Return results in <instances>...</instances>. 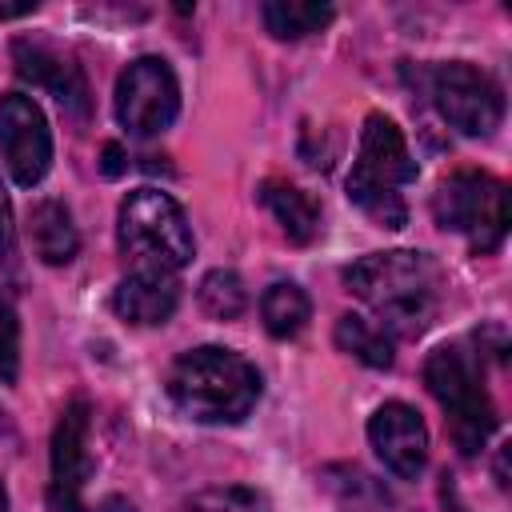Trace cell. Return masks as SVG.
I'll list each match as a JSON object with an SVG mask.
<instances>
[{
  "label": "cell",
  "instance_id": "6da1fadb",
  "mask_svg": "<svg viewBox=\"0 0 512 512\" xmlns=\"http://www.w3.org/2000/svg\"><path fill=\"white\" fill-rule=\"evenodd\" d=\"M344 284L384 320L380 328L416 336L436 316L440 272L424 252H372L344 268Z\"/></svg>",
  "mask_w": 512,
  "mask_h": 512
},
{
  "label": "cell",
  "instance_id": "7a4b0ae2",
  "mask_svg": "<svg viewBox=\"0 0 512 512\" xmlns=\"http://www.w3.org/2000/svg\"><path fill=\"white\" fill-rule=\"evenodd\" d=\"M172 404L200 424H236L260 400V372L232 348H192L168 368Z\"/></svg>",
  "mask_w": 512,
  "mask_h": 512
},
{
  "label": "cell",
  "instance_id": "3957f363",
  "mask_svg": "<svg viewBox=\"0 0 512 512\" xmlns=\"http://www.w3.org/2000/svg\"><path fill=\"white\" fill-rule=\"evenodd\" d=\"M408 180H416V160L404 144V132L388 116L372 112L360 132V152L348 176V200L368 212L380 228H404L408 208L396 188Z\"/></svg>",
  "mask_w": 512,
  "mask_h": 512
},
{
  "label": "cell",
  "instance_id": "277c9868",
  "mask_svg": "<svg viewBox=\"0 0 512 512\" xmlns=\"http://www.w3.org/2000/svg\"><path fill=\"white\" fill-rule=\"evenodd\" d=\"M116 240L120 252L132 256L140 268H160V272L184 268L196 252L180 204L160 188H136L124 196L116 216Z\"/></svg>",
  "mask_w": 512,
  "mask_h": 512
},
{
  "label": "cell",
  "instance_id": "5b68a950",
  "mask_svg": "<svg viewBox=\"0 0 512 512\" xmlns=\"http://www.w3.org/2000/svg\"><path fill=\"white\" fill-rule=\"evenodd\" d=\"M432 216L476 252H492L508 232V188L488 172H452L432 196Z\"/></svg>",
  "mask_w": 512,
  "mask_h": 512
},
{
  "label": "cell",
  "instance_id": "8992f818",
  "mask_svg": "<svg viewBox=\"0 0 512 512\" xmlns=\"http://www.w3.org/2000/svg\"><path fill=\"white\" fill-rule=\"evenodd\" d=\"M424 384L436 396V404L444 408L456 448L464 456H476L496 424V412H492V400H488L480 376L472 372V364L456 348H436L424 360Z\"/></svg>",
  "mask_w": 512,
  "mask_h": 512
},
{
  "label": "cell",
  "instance_id": "52a82bcc",
  "mask_svg": "<svg viewBox=\"0 0 512 512\" xmlns=\"http://www.w3.org/2000/svg\"><path fill=\"white\" fill-rule=\"evenodd\" d=\"M180 112V84L160 56L132 60L116 80V120L132 136L164 132Z\"/></svg>",
  "mask_w": 512,
  "mask_h": 512
},
{
  "label": "cell",
  "instance_id": "ba28073f",
  "mask_svg": "<svg viewBox=\"0 0 512 512\" xmlns=\"http://www.w3.org/2000/svg\"><path fill=\"white\" fill-rule=\"evenodd\" d=\"M428 84H432V100H436L440 116L464 136H488L504 116L500 88L480 68H472L464 60L436 64Z\"/></svg>",
  "mask_w": 512,
  "mask_h": 512
},
{
  "label": "cell",
  "instance_id": "9c48e42d",
  "mask_svg": "<svg viewBox=\"0 0 512 512\" xmlns=\"http://www.w3.org/2000/svg\"><path fill=\"white\" fill-rule=\"evenodd\" d=\"M0 156L20 188H32L44 180L52 164V132L40 112V104L24 92L0 96Z\"/></svg>",
  "mask_w": 512,
  "mask_h": 512
},
{
  "label": "cell",
  "instance_id": "30bf717a",
  "mask_svg": "<svg viewBox=\"0 0 512 512\" xmlns=\"http://www.w3.org/2000/svg\"><path fill=\"white\" fill-rule=\"evenodd\" d=\"M92 472L88 456V404L72 400L52 432V488H48V512H88L80 500V488Z\"/></svg>",
  "mask_w": 512,
  "mask_h": 512
},
{
  "label": "cell",
  "instance_id": "8fae6325",
  "mask_svg": "<svg viewBox=\"0 0 512 512\" xmlns=\"http://www.w3.org/2000/svg\"><path fill=\"white\" fill-rule=\"evenodd\" d=\"M368 440L384 460V468L400 480H416L428 464V428L420 412L400 400L376 408V416L368 420Z\"/></svg>",
  "mask_w": 512,
  "mask_h": 512
},
{
  "label": "cell",
  "instance_id": "7c38bea8",
  "mask_svg": "<svg viewBox=\"0 0 512 512\" xmlns=\"http://www.w3.org/2000/svg\"><path fill=\"white\" fill-rule=\"evenodd\" d=\"M12 60H16V72L24 80H32L36 88L52 92L68 112H84L88 108V84H84L80 68L68 56H60V52H52L44 44H32V40H16Z\"/></svg>",
  "mask_w": 512,
  "mask_h": 512
},
{
  "label": "cell",
  "instance_id": "4fadbf2b",
  "mask_svg": "<svg viewBox=\"0 0 512 512\" xmlns=\"http://www.w3.org/2000/svg\"><path fill=\"white\" fill-rule=\"evenodd\" d=\"M180 304V284L172 272L160 268H136L132 276L120 280L112 308L128 320V324H164Z\"/></svg>",
  "mask_w": 512,
  "mask_h": 512
},
{
  "label": "cell",
  "instance_id": "5bb4252c",
  "mask_svg": "<svg viewBox=\"0 0 512 512\" xmlns=\"http://www.w3.org/2000/svg\"><path fill=\"white\" fill-rule=\"evenodd\" d=\"M28 240H32V252L44 264H68L76 256V248H80L72 212L60 200H40L28 212Z\"/></svg>",
  "mask_w": 512,
  "mask_h": 512
},
{
  "label": "cell",
  "instance_id": "9a60e30c",
  "mask_svg": "<svg viewBox=\"0 0 512 512\" xmlns=\"http://www.w3.org/2000/svg\"><path fill=\"white\" fill-rule=\"evenodd\" d=\"M260 204L276 216V224L288 232V240L296 244H308L316 232H320V208L308 192H300L296 184H284V180H264L260 184Z\"/></svg>",
  "mask_w": 512,
  "mask_h": 512
},
{
  "label": "cell",
  "instance_id": "2e32d148",
  "mask_svg": "<svg viewBox=\"0 0 512 512\" xmlns=\"http://www.w3.org/2000/svg\"><path fill=\"white\" fill-rule=\"evenodd\" d=\"M320 480H324V488L332 492V500L344 512H388L392 508L388 488L376 476H368L364 468H356V464H328L320 472Z\"/></svg>",
  "mask_w": 512,
  "mask_h": 512
},
{
  "label": "cell",
  "instance_id": "e0dca14e",
  "mask_svg": "<svg viewBox=\"0 0 512 512\" xmlns=\"http://www.w3.org/2000/svg\"><path fill=\"white\" fill-rule=\"evenodd\" d=\"M336 344H340V352L356 356L368 368H392V332H384L368 316H356V312L340 316L336 320Z\"/></svg>",
  "mask_w": 512,
  "mask_h": 512
},
{
  "label": "cell",
  "instance_id": "ac0fdd59",
  "mask_svg": "<svg viewBox=\"0 0 512 512\" xmlns=\"http://www.w3.org/2000/svg\"><path fill=\"white\" fill-rule=\"evenodd\" d=\"M264 28L276 40H300L332 24V4H312V0H268L260 8Z\"/></svg>",
  "mask_w": 512,
  "mask_h": 512
},
{
  "label": "cell",
  "instance_id": "d6986e66",
  "mask_svg": "<svg viewBox=\"0 0 512 512\" xmlns=\"http://www.w3.org/2000/svg\"><path fill=\"white\" fill-rule=\"evenodd\" d=\"M260 316H264V328H268L272 336L288 340V336H296V332L308 324L312 304H308V296H304L300 284L280 280V284H272V288L264 292V300H260Z\"/></svg>",
  "mask_w": 512,
  "mask_h": 512
},
{
  "label": "cell",
  "instance_id": "ffe728a7",
  "mask_svg": "<svg viewBox=\"0 0 512 512\" xmlns=\"http://www.w3.org/2000/svg\"><path fill=\"white\" fill-rule=\"evenodd\" d=\"M244 304H248V292H244V280L232 268H212L200 280V308L212 320H236L244 312Z\"/></svg>",
  "mask_w": 512,
  "mask_h": 512
},
{
  "label": "cell",
  "instance_id": "44dd1931",
  "mask_svg": "<svg viewBox=\"0 0 512 512\" xmlns=\"http://www.w3.org/2000/svg\"><path fill=\"white\" fill-rule=\"evenodd\" d=\"M180 512H268V504L252 488H208L192 496Z\"/></svg>",
  "mask_w": 512,
  "mask_h": 512
},
{
  "label": "cell",
  "instance_id": "7402d4cb",
  "mask_svg": "<svg viewBox=\"0 0 512 512\" xmlns=\"http://www.w3.org/2000/svg\"><path fill=\"white\" fill-rule=\"evenodd\" d=\"M20 368V320L12 312V304L0 296V380L12 384Z\"/></svg>",
  "mask_w": 512,
  "mask_h": 512
},
{
  "label": "cell",
  "instance_id": "603a6c76",
  "mask_svg": "<svg viewBox=\"0 0 512 512\" xmlns=\"http://www.w3.org/2000/svg\"><path fill=\"white\" fill-rule=\"evenodd\" d=\"M100 168H104V176H120V172L128 168L124 148H120V144H104V152H100Z\"/></svg>",
  "mask_w": 512,
  "mask_h": 512
},
{
  "label": "cell",
  "instance_id": "cb8c5ba5",
  "mask_svg": "<svg viewBox=\"0 0 512 512\" xmlns=\"http://www.w3.org/2000/svg\"><path fill=\"white\" fill-rule=\"evenodd\" d=\"M8 240H12V208H8V196L0 188V252L8 248Z\"/></svg>",
  "mask_w": 512,
  "mask_h": 512
},
{
  "label": "cell",
  "instance_id": "d4e9b609",
  "mask_svg": "<svg viewBox=\"0 0 512 512\" xmlns=\"http://www.w3.org/2000/svg\"><path fill=\"white\" fill-rule=\"evenodd\" d=\"M100 512H136V508H132L124 496H108V500L100 504Z\"/></svg>",
  "mask_w": 512,
  "mask_h": 512
},
{
  "label": "cell",
  "instance_id": "484cf974",
  "mask_svg": "<svg viewBox=\"0 0 512 512\" xmlns=\"http://www.w3.org/2000/svg\"><path fill=\"white\" fill-rule=\"evenodd\" d=\"M36 4H0V20H8V16H24V12H32Z\"/></svg>",
  "mask_w": 512,
  "mask_h": 512
},
{
  "label": "cell",
  "instance_id": "4316f807",
  "mask_svg": "<svg viewBox=\"0 0 512 512\" xmlns=\"http://www.w3.org/2000/svg\"><path fill=\"white\" fill-rule=\"evenodd\" d=\"M0 512H8V492H4V484H0Z\"/></svg>",
  "mask_w": 512,
  "mask_h": 512
}]
</instances>
